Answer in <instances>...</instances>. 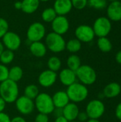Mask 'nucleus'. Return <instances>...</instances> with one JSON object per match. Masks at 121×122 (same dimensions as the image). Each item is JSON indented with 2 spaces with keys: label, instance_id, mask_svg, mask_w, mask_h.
I'll use <instances>...</instances> for the list:
<instances>
[{
  "label": "nucleus",
  "instance_id": "obj_1",
  "mask_svg": "<svg viewBox=\"0 0 121 122\" xmlns=\"http://www.w3.org/2000/svg\"><path fill=\"white\" fill-rule=\"evenodd\" d=\"M0 97L6 104L15 102L19 97L18 84L9 79L0 83Z\"/></svg>",
  "mask_w": 121,
  "mask_h": 122
},
{
  "label": "nucleus",
  "instance_id": "obj_2",
  "mask_svg": "<svg viewBox=\"0 0 121 122\" xmlns=\"http://www.w3.org/2000/svg\"><path fill=\"white\" fill-rule=\"evenodd\" d=\"M66 92L70 102L76 104L85 101L88 96V89L87 86L77 81L68 86Z\"/></svg>",
  "mask_w": 121,
  "mask_h": 122
},
{
  "label": "nucleus",
  "instance_id": "obj_3",
  "mask_svg": "<svg viewBox=\"0 0 121 122\" xmlns=\"http://www.w3.org/2000/svg\"><path fill=\"white\" fill-rule=\"evenodd\" d=\"M66 40L62 35L53 31L45 36V44L47 49L53 53H61L66 49Z\"/></svg>",
  "mask_w": 121,
  "mask_h": 122
},
{
  "label": "nucleus",
  "instance_id": "obj_4",
  "mask_svg": "<svg viewBox=\"0 0 121 122\" xmlns=\"http://www.w3.org/2000/svg\"><path fill=\"white\" fill-rule=\"evenodd\" d=\"M34 101L35 108L39 112V113L48 115L50 114H52L55 109L52 100V97L47 93H39V94Z\"/></svg>",
  "mask_w": 121,
  "mask_h": 122
},
{
  "label": "nucleus",
  "instance_id": "obj_5",
  "mask_svg": "<svg viewBox=\"0 0 121 122\" xmlns=\"http://www.w3.org/2000/svg\"><path fill=\"white\" fill-rule=\"evenodd\" d=\"M76 74L80 83L86 86L93 84L97 79V74L95 69L87 64L81 65L76 71Z\"/></svg>",
  "mask_w": 121,
  "mask_h": 122
},
{
  "label": "nucleus",
  "instance_id": "obj_6",
  "mask_svg": "<svg viewBox=\"0 0 121 122\" xmlns=\"http://www.w3.org/2000/svg\"><path fill=\"white\" fill-rule=\"evenodd\" d=\"M46 35V27L39 21H35L30 24L26 31V38L31 43L41 41Z\"/></svg>",
  "mask_w": 121,
  "mask_h": 122
},
{
  "label": "nucleus",
  "instance_id": "obj_7",
  "mask_svg": "<svg viewBox=\"0 0 121 122\" xmlns=\"http://www.w3.org/2000/svg\"><path fill=\"white\" fill-rule=\"evenodd\" d=\"M92 28L95 36H97L98 38L107 36L112 29L111 21L108 17L100 16L95 20Z\"/></svg>",
  "mask_w": 121,
  "mask_h": 122
},
{
  "label": "nucleus",
  "instance_id": "obj_8",
  "mask_svg": "<svg viewBox=\"0 0 121 122\" xmlns=\"http://www.w3.org/2000/svg\"><path fill=\"white\" fill-rule=\"evenodd\" d=\"M106 107L100 99H93L90 101L86 107V112L89 119H100L105 113Z\"/></svg>",
  "mask_w": 121,
  "mask_h": 122
},
{
  "label": "nucleus",
  "instance_id": "obj_9",
  "mask_svg": "<svg viewBox=\"0 0 121 122\" xmlns=\"http://www.w3.org/2000/svg\"><path fill=\"white\" fill-rule=\"evenodd\" d=\"M1 42L4 48L14 51L21 46V39L16 32L8 31L1 38Z\"/></svg>",
  "mask_w": 121,
  "mask_h": 122
},
{
  "label": "nucleus",
  "instance_id": "obj_10",
  "mask_svg": "<svg viewBox=\"0 0 121 122\" xmlns=\"http://www.w3.org/2000/svg\"><path fill=\"white\" fill-rule=\"evenodd\" d=\"M16 110L22 115L31 114L35 109L34 101L23 95L19 97L15 102Z\"/></svg>",
  "mask_w": 121,
  "mask_h": 122
},
{
  "label": "nucleus",
  "instance_id": "obj_11",
  "mask_svg": "<svg viewBox=\"0 0 121 122\" xmlns=\"http://www.w3.org/2000/svg\"><path fill=\"white\" fill-rule=\"evenodd\" d=\"M75 36L81 43H89L95 38V33L92 26L86 24H81L75 29Z\"/></svg>",
  "mask_w": 121,
  "mask_h": 122
},
{
  "label": "nucleus",
  "instance_id": "obj_12",
  "mask_svg": "<svg viewBox=\"0 0 121 122\" xmlns=\"http://www.w3.org/2000/svg\"><path fill=\"white\" fill-rule=\"evenodd\" d=\"M70 28V23L66 16H57L51 22L53 32L60 35H63L68 32Z\"/></svg>",
  "mask_w": 121,
  "mask_h": 122
},
{
  "label": "nucleus",
  "instance_id": "obj_13",
  "mask_svg": "<svg viewBox=\"0 0 121 122\" xmlns=\"http://www.w3.org/2000/svg\"><path fill=\"white\" fill-rule=\"evenodd\" d=\"M58 75L56 72L46 69L40 73L38 76L39 84L44 88H49L52 86L56 81Z\"/></svg>",
  "mask_w": 121,
  "mask_h": 122
},
{
  "label": "nucleus",
  "instance_id": "obj_14",
  "mask_svg": "<svg viewBox=\"0 0 121 122\" xmlns=\"http://www.w3.org/2000/svg\"><path fill=\"white\" fill-rule=\"evenodd\" d=\"M58 79L60 82L67 87L76 82L77 80L76 71H72L68 68H65L60 71Z\"/></svg>",
  "mask_w": 121,
  "mask_h": 122
},
{
  "label": "nucleus",
  "instance_id": "obj_15",
  "mask_svg": "<svg viewBox=\"0 0 121 122\" xmlns=\"http://www.w3.org/2000/svg\"><path fill=\"white\" fill-rule=\"evenodd\" d=\"M58 16H66L73 9L71 0H55L53 6Z\"/></svg>",
  "mask_w": 121,
  "mask_h": 122
},
{
  "label": "nucleus",
  "instance_id": "obj_16",
  "mask_svg": "<svg viewBox=\"0 0 121 122\" xmlns=\"http://www.w3.org/2000/svg\"><path fill=\"white\" fill-rule=\"evenodd\" d=\"M108 18L112 21H119L121 20V1H113L107 7Z\"/></svg>",
  "mask_w": 121,
  "mask_h": 122
},
{
  "label": "nucleus",
  "instance_id": "obj_17",
  "mask_svg": "<svg viewBox=\"0 0 121 122\" xmlns=\"http://www.w3.org/2000/svg\"><path fill=\"white\" fill-rule=\"evenodd\" d=\"M79 112L80 111L78 105L73 102H69L63 108V116L68 122L76 120Z\"/></svg>",
  "mask_w": 121,
  "mask_h": 122
},
{
  "label": "nucleus",
  "instance_id": "obj_18",
  "mask_svg": "<svg viewBox=\"0 0 121 122\" xmlns=\"http://www.w3.org/2000/svg\"><path fill=\"white\" fill-rule=\"evenodd\" d=\"M52 100L55 108L63 109L69 102V98L66 91H58L52 96Z\"/></svg>",
  "mask_w": 121,
  "mask_h": 122
},
{
  "label": "nucleus",
  "instance_id": "obj_19",
  "mask_svg": "<svg viewBox=\"0 0 121 122\" xmlns=\"http://www.w3.org/2000/svg\"><path fill=\"white\" fill-rule=\"evenodd\" d=\"M47 48L44 43L41 41L31 42L29 45V51L33 56L37 58L44 57L47 52Z\"/></svg>",
  "mask_w": 121,
  "mask_h": 122
},
{
  "label": "nucleus",
  "instance_id": "obj_20",
  "mask_svg": "<svg viewBox=\"0 0 121 122\" xmlns=\"http://www.w3.org/2000/svg\"><path fill=\"white\" fill-rule=\"evenodd\" d=\"M121 92V85L117 82H111L107 84L103 91L104 97L106 98H115L118 97Z\"/></svg>",
  "mask_w": 121,
  "mask_h": 122
},
{
  "label": "nucleus",
  "instance_id": "obj_21",
  "mask_svg": "<svg viewBox=\"0 0 121 122\" xmlns=\"http://www.w3.org/2000/svg\"><path fill=\"white\" fill-rule=\"evenodd\" d=\"M39 0H22L21 11L27 14H31L37 11L39 7Z\"/></svg>",
  "mask_w": 121,
  "mask_h": 122
},
{
  "label": "nucleus",
  "instance_id": "obj_22",
  "mask_svg": "<svg viewBox=\"0 0 121 122\" xmlns=\"http://www.w3.org/2000/svg\"><path fill=\"white\" fill-rule=\"evenodd\" d=\"M23 76L24 71L21 67L19 66H14L9 69V79L17 83L22 79Z\"/></svg>",
  "mask_w": 121,
  "mask_h": 122
},
{
  "label": "nucleus",
  "instance_id": "obj_23",
  "mask_svg": "<svg viewBox=\"0 0 121 122\" xmlns=\"http://www.w3.org/2000/svg\"><path fill=\"white\" fill-rule=\"evenodd\" d=\"M66 65L67 68L76 71L82 65L81 58L76 54H72L67 58Z\"/></svg>",
  "mask_w": 121,
  "mask_h": 122
},
{
  "label": "nucleus",
  "instance_id": "obj_24",
  "mask_svg": "<svg viewBox=\"0 0 121 122\" xmlns=\"http://www.w3.org/2000/svg\"><path fill=\"white\" fill-rule=\"evenodd\" d=\"M97 46L99 50L104 53L110 52L113 48L112 43L107 36L99 37L97 41Z\"/></svg>",
  "mask_w": 121,
  "mask_h": 122
},
{
  "label": "nucleus",
  "instance_id": "obj_25",
  "mask_svg": "<svg viewBox=\"0 0 121 122\" xmlns=\"http://www.w3.org/2000/svg\"><path fill=\"white\" fill-rule=\"evenodd\" d=\"M81 42L76 38L71 39L67 42H66V49L71 54H76L78 52L81 50Z\"/></svg>",
  "mask_w": 121,
  "mask_h": 122
},
{
  "label": "nucleus",
  "instance_id": "obj_26",
  "mask_svg": "<svg viewBox=\"0 0 121 122\" xmlns=\"http://www.w3.org/2000/svg\"><path fill=\"white\" fill-rule=\"evenodd\" d=\"M47 66L48 68V69L57 73V71H60L61 68L62 62L59 57L56 56H52L48 59Z\"/></svg>",
  "mask_w": 121,
  "mask_h": 122
},
{
  "label": "nucleus",
  "instance_id": "obj_27",
  "mask_svg": "<svg viewBox=\"0 0 121 122\" xmlns=\"http://www.w3.org/2000/svg\"><path fill=\"white\" fill-rule=\"evenodd\" d=\"M57 16L58 15L53 7L46 8L41 13V19L44 22L46 23H51Z\"/></svg>",
  "mask_w": 121,
  "mask_h": 122
},
{
  "label": "nucleus",
  "instance_id": "obj_28",
  "mask_svg": "<svg viewBox=\"0 0 121 122\" xmlns=\"http://www.w3.org/2000/svg\"><path fill=\"white\" fill-rule=\"evenodd\" d=\"M14 53L13 51L9 49H4L0 54V62L4 65L10 64L14 59Z\"/></svg>",
  "mask_w": 121,
  "mask_h": 122
},
{
  "label": "nucleus",
  "instance_id": "obj_29",
  "mask_svg": "<svg viewBox=\"0 0 121 122\" xmlns=\"http://www.w3.org/2000/svg\"><path fill=\"white\" fill-rule=\"evenodd\" d=\"M39 89L35 84H29L24 89V96L26 97L34 100L36 97L39 94Z\"/></svg>",
  "mask_w": 121,
  "mask_h": 122
},
{
  "label": "nucleus",
  "instance_id": "obj_30",
  "mask_svg": "<svg viewBox=\"0 0 121 122\" xmlns=\"http://www.w3.org/2000/svg\"><path fill=\"white\" fill-rule=\"evenodd\" d=\"M88 5L95 9H103L107 6V0H88Z\"/></svg>",
  "mask_w": 121,
  "mask_h": 122
},
{
  "label": "nucleus",
  "instance_id": "obj_31",
  "mask_svg": "<svg viewBox=\"0 0 121 122\" xmlns=\"http://www.w3.org/2000/svg\"><path fill=\"white\" fill-rule=\"evenodd\" d=\"M73 8L78 10L83 9L88 5V0H71Z\"/></svg>",
  "mask_w": 121,
  "mask_h": 122
},
{
  "label": "nucleus",
  "instance_id": "obj_32",
  "mask_svg": "<svg viewBox=\"0 0 121 122\" xmlns=\"http://www.w3.org/2000/svg\"><path fill=\"white\" fill-rule=\"evenodd\" d=\"M8 31H9V24L7 21L4 18L0 17V39Z\"/></svg>",
  "mask_w": 121,
  "mask_h": 122
},
{
  "label": "nucleus",
  "instance_id": "obj_33",
  "mask_svg": "<svg viewBox=\"0 0 121 122\" xmlns=\"http://www.w3.org/2000/svg\"><path fill=\"white\" fill-rule=\"evenodd\" d=\"M9 77V69L6 65L0 63V83L8 79Z\"/></svg>",
  "mask_w": 121,
  "mask_h": 122
},
{
  "label": "nucleus",
  "instance_id": "obj_34",
  "mask_svg": "<svg viewBox=\"0 0 121 122\" xmlns=\"http://www.w3.org/2000/svg\"><path fill=\"white\" fill-rule=\"evenodd\" d=\"M34 122H49V118L47 114L39 113L36 117Z\"/></svg>",
  "mask_w": 121,
  "mask_h": 122
},
{
  "label": "nucleus",
  "instance_id": "obj_35",
  "mask_svg": "<svg viewBox=\"0 0 121 122\" xmlns=\"http://www.w3.org/2000/svg\"><path fill=\"white\" fill-rule=\"evenodd\" d=\"M88 117L86 114V112H79L78 114V117H77V119L78 122H86L88 120Z\"/></svg>",
  "mask_w": 121,
  "mask_h": 122
},
{
  "label": "nucleus",
  "instance_id": "obj_36",
  "mask_svg": "<svg viewBox=\"0 0 121 122\" xmlns=\"http://www.w3.org/2000/svg\"><path fill=\"white\" fill-rule=\"evenodd\" d=\"M0 122H11V118L7 114L0 112Z\"/></svg>",
  "mask_w": 121,
  "mask_h": 122
},
{
  "label": "nucleus",
  "instance_id": "obj_37",
  "mask_svg": "<svg viewBox=\"0 0 121 122\" xmlns=\"http://www.w3.org/2000/svg\"><path fill=\"white\" fill-rule=\"evenodd\" d=\"M52 114L54 115L55 118L63 116V109L61 108H55L53 112H52Z\"/></svg>",
  "mask_w": 121,
  "mask_h": 122
},
{
  "label": "nucleus",
  "instance_id": "obj_38",
  "mask_svg": "<svg viewBox=\"0 0 121 122\" xmlns=\"http://www.w3.org/2000/svg\"><path fill=\"white\" fill-rule=\"evenodd\" d=\"M115 113H116V117H117V119H118L121 121V102L117 105Z\"/></svg>",
  "mask_w": 121,
  "mask_h": 122
},
{
  "label": "nucleus",
  "instance_id": "obj_39",
  "mask_svg": "<svg viewBox=\"0 0 121 122\" xmlns=\"http://www.w3.org/2000/svg\"><path fill=\"white\" fill-rule=\"evenodd\" d=\"M11 122H26V121L22 117L16 116V117H13L12 119H11Z\"/></svg>",
  "mask_w": 121,
  "mask_h": 122
},
{
  "label": "nucleus",
  "instance_id": "obj_40",
  "mask_svg": "<svg viewBox=\"0 0 121 122\" xmlns=\"http://www.w3.org/2000/svg\"><path fill=\"white\" fill-rule=\"evenodd\" d=\"M6 102L0 97V112H4L6 109Z\"/></svg>",
  "mask_w": 121,
  "mask_h": 122
},
{
  "label": "nucleus",
  "instance_id": "obj_41",
  "mask_svg": "<svg viewBox=\"0 0 121 122\" xmlns=\"http://www.w3.org/2000/svg\"><path fill=\"white\" fill-rule=\"evenodd\" d=\"M54 122H69L63 116H61L55 118V121Z\"/></svg>",
  "mask_w": 121,
  "mask_h": 122
},
{
  "label": "nucleus",
  "instance_id": "obj_42",
  "mask_svg": "<svg viewBox=\"0 0 121 122\" xmlns=\"http://www.w3.org/2000/svg\"><path fill=\"white\" fill-rule=\"evenodd\" d=\"M115 59H116V61L118 64H121V50L116 53Z\"/></svg>",
  "mask_w": 121,
  "mask_h": 122
},
{
  "label": "nucleus",
  "instance_id": "obj_43",
  "mask_svg": "<svg viewBox=\"0 0 121 122\" xmlns=\"http://www.w3.org/2000/svg\"><path fill=\"white\" fill-rule=\"evenodd\" d=\"M21 1H16L14 4V7L16 9H19V10H21Z\"/></svg>",
  "mask_w": 121,
  "mask_h": 122
},
{
  "label": "nucleus",
  "instance_id": "obj_44",
  "mask_svg": "<svg viewBox=\"0 0 121 122\" xmlns=\"http://www.w3.org/2000/svg\"><path fill=\"white\" fill-rule=\"evenodd\" d=\"M4 45H3V44H2L1 41L0 40V54H1V52L4 51Z\"/></svg>",
  "mask_w": 121,
  "mask_h": 122
},
{
  "label": "nucleus",
  "instance_id": "obj_45",
  "mask_svg": "<svg viewBox=\"0 0 121 122\" xmlns=\"http://www.w3.org/2000/svg\"><path fill=\"white\" fill-rule=\"evenodd\" d=\"M86 122H100L98 119H88V120Z\"/></svg>",
  "mask_w": 121,
  "mask_h": 122
},
{
  "label": "nucleus",
  "instance_id": "obj_46",
  "mask_svg": "<svg viewBox=\"0 0 121 122\" xmlns=\"http://www.w3.org/2000/svg\"><path fill=\"white\" fill-rule=\"evenodd\" d=\"M51 1V0H39V1L41 2H47V1Z\"/></svg>",
  "mask_w": 121,
  "mask_h": 122
},
{
  "label": "nucleus",
  "instance_id": "obj_47",
  "mask_svg": "<svg viewBox=\"0 0 121 122\" xmlns=\"http://www.w3.org/2000/svg\"><path fill=\"white\" fill-rule=\"evenodd\" d=\"M107 1H109L111 2H113V1H120V0H107Z\"/></svg>",
  "mask_w": 121,
  "mask_h": 122
},
{
  "label": "nucleus",
  "instance_id": "obj_48",
  "mask_svg": "<svg viewBox=\"0 0 121 122\" xmlns=\"http://www.w3.org/2000/svg\"><path fill=\"white\" fill-rule=\"evenodd\" d=\"M77 122V121H76V120H75V121H71V122Z\"/></svg>",
  "mask_w": 121,
  "mask_h": 122
}]
</instances>
